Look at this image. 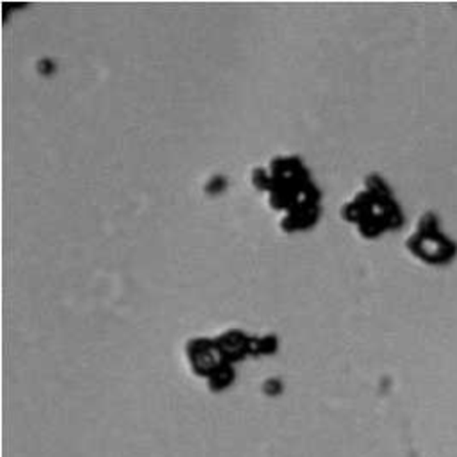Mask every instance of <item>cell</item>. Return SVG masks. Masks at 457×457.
Returning <instances> with one entry per match:
<instances>
[{"label": "cell", "instance_id": "6da1fadb", "mask_svg": "<svg viewBox=\"0 0 457 457\" xmlns=\"http://www.w3.org/2000/svg\"><path fill=\"white\" fill-rule=\"evenodd\" d=\"M411 250L428 262H446L453 255V245L437 232V220L425 216V223L409 241Z\"/></svg>", "mask_w": 457, "mask_h": 457}]
</instances>
